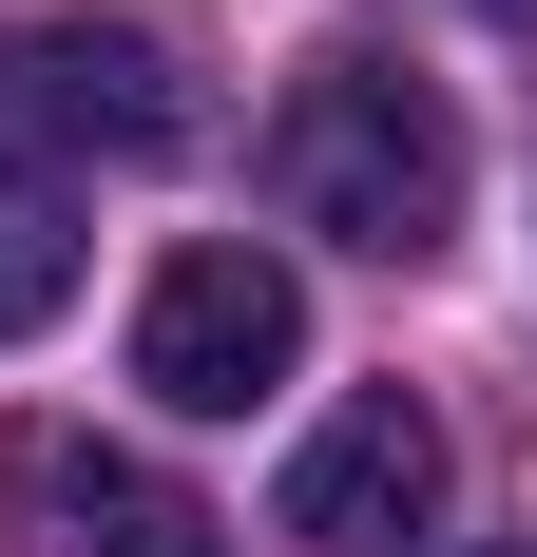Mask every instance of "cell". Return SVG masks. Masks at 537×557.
<instances>
[{
	"label": "cell",
	"mask_w": 537,
	"mask_h": 557,
	"mask_svg": "<svg viewBox=\"0 0 537 557\" xmlns=\"http://www.w3.org/2000/svg\"><path fill=\"white\" fill-rule=\"evenodd\" d=\"M308 366V288H288V250H173L154 270V308H135V385L154 404H192V423H250L268 385Z\"/></svg>",
	"instance_id": "3957f363"
},
{
	"label": "cell",
	"mask_w": 537,
	"mask_h": 557,
	"mask_svg": "<svg viewBox=\"0 0 537 557\" xmlns=\"http://www.w3.org/2000/svg\"><path fill=\"white\" fill-rule=\"evenodd\" d=\"M480 20H519V39H537V0H480Z\"/></svg>",
	"instance_id": "52a82bcc"
},
{
	"label": "cell",
	"mask_w": 537,
	"mask_h": 557,
	"mask_svg": "<svg viewBox=\"0 0 537 557\" xmlns=\"http://www.w3.org/2000/svg\"><path fill=\"white\" fill-rule=\"evenodd\" d=\"M423 519H441V423L403 385L326 404V443L288 461V539H308V557H403Z\"/></svg>",
	"instance_id": "277c9868"
},
{
	"label": "cell",
	"mask_w": 537,
	"mask_h": 557,
	"mask_svg": "<svg viewBox=\"0 0 537 557\" xmlns=\"http://www.w3.org/2000/svg\"><path fill=\"white\" fill-rule=\"evenodd\" d=\"M268 193H288V231H326V250L423 270L441 231H461V115H441V77H403V58H308L288 115H268Z\"/></svg>",
	"instance_id": "6da1fadb"
},
{
	"label": "cell",
	"mask_w": 537,
	"mask_h": 557,
	"mask_svg": "<svg viewBox=\"0 0 537 557\" xmlns=\"http://www.w3.org/2000/svg\"><path fill=\"white\" fill-rule=\"evenodd\" d=\"M0 154H39V173H77V154H115V173L192 154L173 39L154 20H0Z\"/></svg>",
	"instance_id": "7a4b0ae2"
},
{
	"label": "cell",
	"mask_w": 537,
	"mask_h": 557,
	"mask_svg": "<svg viewBox=\"0 0 537 557\" xmlns=\"http://www.w3.org/2000/svg\"><path fill=\"white\" fill-rule=\"evenodd\" d=\"M77 250H97V231H77V173H39V154H0V346L77 308Z\"/></svg>",
	"instance_id": "8992f818"
},
{
	"label": "cell",
	"mask_w": 537,
	"mask_h": 557,
	"mask_svg": "<svg viewBox=\"0 0 537 557\" xmlns=\"http://www.w3.org/2000/svg\"><path fill=\"white\" fill-rule=\"evenodd\" d=\"M39 500H58V557H230V519L135 443H39Z\"/></svg>",
	"instance_id": "5b68a950"
}]
</instances>
